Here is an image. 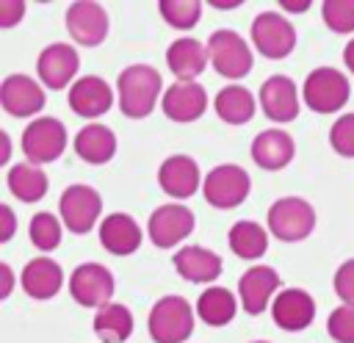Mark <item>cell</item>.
Listing matches in <instances>:
<instances>
[{"label": "cell", "mask_w": 354, "mask_h": 343, "mask_svg": "<svg viewBox=\"0 0 354 343\" xmlns=\"http://www.w3.org/2000/svg\"><path fill=\"white\" fill-rule=\"evenodd\" d=\"M238 296L221 285H210L196 299V315L207 326H227L238 313Z\"/></svg>", "instance_id": "f1b7e54d"}, {"label": "cell", "mask_w": 354, "mask_h": 343, "mask_svg": "<svg viewBox=\"0 0 354 343\" xmlns=\"http://www.w3.org/2000/svg\"><path fill=\"white\" fill-rule=\"evenodd\" d=\"M141 241H144V230L127 213H111L100 221V243L111 254H119V257L133 254L138 252Z\"/></svg>", "instance_id": "d4e9b609"}, {"label": "cell", "mask_w": 354, "mask_h": 343, "mask_svg": "<svg viewBox=\"0 0 354 343\" xmlns=\"http://www.w3.org/2000/svg\"><path fill=\"white\" fill-rule=\"evenodd\" d=\"M207 53H210L213 69L227 80L246 77L252 72V66H254V53H252L249 41L232 28L213 30L207 36Z\"/></svg>", "instance_id": "3957f363"}, {"label": "cell", "mask_w": 354, "mask_h": 343, "mask_svg": "<svg viewBox=\"0 0 354 343\" xmlns=\"http://www.w3.org/2000/svg\"><path fill=\"white\" fill-rule=\"evenodd\" d=\"M279 290H282V279H279L277 268L263 266V263L252 266L238 279V302H241L243 313H249V315L266 313V307L274 304Z\"/></svg>", "instance_id": "9a60e30c"}, {"label": "cell", "mask_w": 354, "mask_h": 343, "mask_svg": "<svg viewBox=\"0 0 354 343\" xmlns=\"http://www.w3.org/2000/svg\"><path fill=\"white\" fill-rule=\"evenodd\" d=\"M326 332L335 343H354V304H340L326 318Z\"/></svg>", "instance_id": "d590c367"}, {"label": "cell", "mask_w": 354, "mask_h": 343, "mask_svg": "<svg viewBox=\"0 0 354 343\" xmlns=\"http://www.w3.org/2000/svg\"><path fill=\"white\" fill-rule=\"evenodd\" d=\"M19 282H22V290L30 299L47 302L64 288V268H61L58 260L41 254V257H33V260L25 263V268L19 274Z\"/></svg>", "instance_id": "cb8c5ba5"}, {"label": "cell", "mask_w": 354, "mask_h": 343, "mask_svg": "<svg viewBox=\"0 0 354 343\" xmlns=\"http://www.w3.org/2000/svg\"><path fill=\"white\" fill-rule=\"evenodd\" d=\"M171 266L177 268V274L185 279V282H194V285H207L216 282L221 277V257L207 249V246H199V243H188L183 249H177L171 254Z\"/></svg>", "instance_id": "ffe728a7"}, {"label": "cell", "mask_w": 354, "mask_h": 343, "mask_svg": "<svg viewBox=\"0 0 354 343\" xmlns=\"http://www.w3.org/2000/svg\"><path fill=\"white\" fill-rule=\"evenodd\" d=\"M321 19L335 33H354V0H324Z\"/></svg>", "instance_id": "836d02e7"}, {"label": "cell", "mask_w": 354, "mask_h": 343, "mask_svg": "<svg viewBox=\"0 0 354 343\" xmlns=\"http://www.w3.org/2000/svg\"><path fill=\"white\" fill-rule=\"evenodd\" d=\"M113 290H116V279L111 268H105L102 263H94V260L80 263L69 274V296L80 307L100 310L113 302Z\"/></svg>", "instance_id": "30bf717a"}, {"label": "cell", "mask_w": 354, "mask_h": 343, "mask_svg": "<svg viewBox=\"0 0 354 343\" xmlns=\"http://www.w3.org/2000/svg\"><path fill=\"white\" fill-rule=\"evenodd\" d=\"M66 124L55 116H36L22 130V155L28 163L44 166L64 155L66 149Z\"/></svg>", "instance_id": "8992f818"}, {"label": "cell", "mask_w": 354, "mask_h": 343, "mask_svg": "<svg viewBox=\"0 0 354 343\" xmlns=\"http://www.w3.org/2000/svg\"><path fill=\"white\" fill-rule=\"evenodd\" d=\"M210 6L218 8V11H230V8H238L241 0H210Z\"/></svg>", "instance_id": "ee69618b"}, {"label": "cell", "mask_w": 354, "mask_h": 343, "mask_svg": "<svg viewBox=\"0 0 354 343\" xmlns=\"http://www.w3.org/2000/svg\"><path fill=\"white\" fill-rule=\"evenodd\" d=\"M227 243L230 249L243 257V260H257L266 254L268 249V230L260 224V221H252V219H241L230 227L227 232Z\"/></svg>", "instance_id": "4dcf8cb0"}, {"label": "cell", "mask_w": 354, "mask_h": 343, "mask_svg": "<svg viewBox=\"0 0 354 343\" xmlns=\"http://www.w3.org/2000/svg\"><path fill=\"white\" fill-rule=\"evenodd\" d=\"M160 111L171 122H194L207 111V91L199 80H174L163 91Z\"/></svg>", "instance_id": "ac0fdd59"}, {"label": "cell", "mask_w": 354, "mask_h": 343, "mask_svg": "<svg viewBox=\"0 0 354 343\" xmlns=\"http://www.w3.org/2000/svg\"><path fill=\"white\" fill-rule=\"evenodd\" d=\"M343 64H346V69L354 75V39H348L346 47H343Z\"/></svg>", "instance_id": "7bdbcfd3"}, {"label": "cell", "mask_w": 354, "mask_h": 343, "mask_svg": "<svg viewBox=\"0 0 354 343\" xmlns=\"http://www.w3.org/2000/svg\"><path fill=\"white\" fill-rule=\"evenodd\" d=\"M249 33H252L254 50L260 55L271 58V61L288 58L293 53V47H296V28L279 11H260L252 19Z\"/></svg>", "instance_id": "9c48e42d"}, {"label": "cell", "mask_w": 354, "mask_h": 343, "mask_svg": "<svg viewBox=\"0 0 354 343\" xmlns=\"http://www.w3.org/2000/svg\"><path fill=\"white\" fill-rule=\"evenodd\" d=\"M64 22H66V30H69L72 41H77L83 47L102 44L105 36H108V28H111V19H108L105 6H100L94 0L69 3L66 6V14H64Z\"/></svg>", "instance_id": "5bb4252c"}, {"label": "cell", "mask_w": 354, "mask_h": 343, "mask_svg": "<svg viewBox=\"0 0 354 343\" xmlns=\"http://www.w3.org/2000/svg\"><path fill=\"white\" fill-rule=\"evenodd\" d=\"M252 191V177L238 163H221L213 166L202 180V196L216 210H232L238 207Z\"/></svg>", "instance_id": "52a82bcc"}, {"label": "cell", "mask_w": 354, "mask_h": 343, "mask_svg": "<svg viewBox=\"0 0 354 343\" xmlns=\"http://www.w3.org/2000/svg\"><path fill=\"white\" fill-rule=\"evenodd\" d=\"M61 235H64V221L61 216L50 213V210H39L33 213L30 224H28V238L30 243L39 249V252H53L58 243H61Z\"/></svg>", "instance_id": "1f68e13d"}, {"label": "cell", "mask_w": 354, "mask_h": 343, "mask_svg": "<svg viewBox=\"0 0 354 343\" xmlns=\"http://www.w3.org/2000/svg\"><path fill=\"white\" fill-rule=\"evenodd\" d=\"M194 307L183 296H160L147 315V332L155 343H185L194 332Z\"/></svg>", "instance_id": "7a4b0ae2"}, {"label": "cell", "mask_w": 354, "mask_h": 343, "mask_svg": "<svg viewBox=\"0 0 354 343\" xmlns=\"http://www.w3.org/2000/svg\"><path fill=\"white\" fill-rule=\"evenodd\" d=\"M194 224H196V219H194L191 207H185L180 202H166L152 210V216L147 221V235L158 249H171L194 232Z\"/></svg>", "instance_id": "7c38bea8"}, {"label": "cell", "mask_w": 354, "mask_h": 343, "mask_svg": "<svg viewBox=\"0 0 354 343\" xmlns=\"http://www.w3.org/2000/svg\"><path fill=\"white\" fill-rule=\"evenodd\" d=\"M202 8L205 6L199 0H160L158 3L163 22L177 28V30H191L202 19Z\"/></svg>", "instance_id": "d6a6232c"}, {"label": "cell", "mask_w": 354, "mask_h": 343, "mask_svg": "<svg viewBox=\"0 0 354 343\" xmlns=\"http://www.w3.org/2000/svg\"><path fill=\"white\" fill-rule=\"evenodd\" d=\"M329 147L340 158H354V113H343L329 127Z\"/></svg>", "instance_id": "e575fe53"}, {"label": "cell", "mask_w": 354, "mask_h": 343, "mask_svg": "<svg viewBox=\"0 0 354 343\" xmlns=\"http://www.w3.org/2000/svg\"><path fill=\"white\" fill-rule=\"evenodd\" d=\"M100 213H102V196L97 188H91L86 183H72L61 191L58 216L69 232L86 235L100 221Z\"/></svg>", "instance_id": "ba28073f"}, {"label": "cell", "mask_w": 354, "mask_h": 343, "mask_svg": "<svg viewBox=\"0 0 354 343\" xmlns=\"http://www.w3.org/2000/svg\"><path fill=\"white\" fill-rule=\"evenodd\" d=\"M257 102L263 108V113L277 122V124H285V122H293L301 111V94H299V86L288 77V75H271L263 80L260 86V94H257Z\"/></svg>", "instance_id": "2e32d148"}, {"label": "cell", "mask_w": 354, "mask_h": 343, "mask_svg": "<svg viewBox=\"0 0 354 343\" xmlns=\"http://www.w3.org/2000/svg\"><path fill=\"white\" fill-rule=\"evenodd\" d=\"M252 343H268V340H252Z\"/></svg>", "instance_id": "f6af8a7d"}, {"label": "cell", "mask_w": 354, "mask_h": 343, "mask_svg": "<svg viewBox=\"0 0 354 343\" xmlns=\"http://www.w3.org/2000/svg\"><path fill=\"white\" fill-rule=\"evenodd\" d=\"M332 285H335V293L343 304H354V257H348L337 266Z\"/></svg>", "instance_id": "8d00e7d4"}, {"label": "cell", "mask_w": 354, "mask_h": 343, "mask_svg": "<svg viewBox=\"0 0 354 343\" xmlns=\"http://www.w3.org/2000/svg\"><path fill=\"white\" fill-rule=\"evenodd\" d=\"M14 290V268L8 263H0V299H8Z\"/></svg>", "instance_id": "ab89813d"}, {"label": "cell", "mask_w": 354, "mask_h": 343, "mask_svg": "<svg viewBox=\"0 0 354 343\" xmlns=\"http://www.w3.org/2000/svg\"><path fill=\"white\" fill-rule=\"evenodd\" d=\"M257 105L260 102L252 97V91L246 86H238V83L224 86L216 94V100H213V108H216L218 119L227 122V124H246V122H252Z\"/></svg>", "instance_id": "83f0119b"}, {"label": "cell", "mask_w": 354, "mask_h": 343, "mask_svg": "<svg viewBox=\"0 0 354 343\" xmlns=\"http://www.w3.org/2000/svg\"><path fill=\"white\" fill-rule=\"evenodd\" d=\"M11 160V138L6 130H0V163H8Z\"/></svg>", "instance_id": "b9f144b4"}, {"label": "cell", "mask_w": 354, "mask_h": 343, "mask_svg": "<svg viewBox=\"0 0 354 343\" xmlns=\"http://www.w3.org/2000/svg\"><path fill=\"white\" fill-rule=\"evenodd\" d=\"M271 318L285 332H301L315 321V299L304 288H282L271 304Z\"/></svg>", "instance_id": "d6986e66"}, {"label": "cell", "mask_w": 354, "mask_h": 343, "mask_svg": "<svg viewBox=\"0 0 354 343\" xmlns=\"http://www.w3.org/2000/svg\"><path fill=\"white\" fill-rule=\"evenodd\" d=\"M91 329L102 343H124L133 335V313L127 304L111 302L94 313Z\"/></svg>", "instance_id": "f546056e"}, {"label": "cell", "mask_w": 354, "mask_h": 343, "mask_svg": "<svg viewBox=\"0 0 354 343\" xmlns=\"http://www.w3.org/2000/svg\"><path fill=\"white\" fill-rule=\"evenodd\" d=\"M158 185L163 188V194L174 196V199H188L199 191L202 180H199V163L191 155H169L160 169H158Z\"/></svg>", "instance_id": "7402d4cb"}, {"label": "cell", "mask_w": 354, "mask_h": 343, "mask_svg": "<svg viewBox=\"0 0 354 343\" xmlns=\"http://www.w3.org/2000/svg\"><path fill=\"white\" fill-rule=\"evenodd\" d=\"M210 64L207 41L194 36H180L166 47V66L177 80H196Z\"/></svg>", "instance_id": "603a6c76"}, {"label": "cell", "mask_w": 354, "mask_h": 343, "mask_svg": "<svg viewBox=\"0 0 354 343\" xmlns=\"http://www.w3.org/2000/svg\"><path fill=\"white\" fill-rule=\"evenodd\" d=\"M249 155L252 160L266 169V172H279L285 169L293 155H296V141L290 133H285L282 127H268V130H260L249 147Z\"/></svg>", "instance_id": "44dd1931"}, {"label": "cell", "mask_w": 354, "mask_h": 343, "mask_svg": "<svg viewBox=\"0 0 354 343\" xmlns=\"http://www.w3.org/2000/svg\"><path fill=\"white\" fill-rule=\"evenodd\" d=\"M6 185L8 191L19 199V202H39L44 199L47 188H50V180H47V172L44 166H36V163H14L8 166V174H6Z\"/></svg>", "instance_id": "4316f807"}, {"label": "cell", "mask_w": 354, "mask_h": 343, "mask_svg": "<svg viewBox=\"0 0 354 343\" xmlns=\"http://www.w3.org/2000/svg\"><path fill=\"white\" fill-rule=\"evenodd\" d=\"M163 77L149 64H130L116 77V102L127 119H144L163 100Z\"/></svg>", "instance_id": "6da1fadb"}, {"label": "cell", "mask_w": 354, "mask_h": 343, "mask_svg": "<svg viewBox=\"0 0 354 343\" xmlns=\"http://www.w3.org/2000/svg\"><path fill=\"white\" fill-rule=\"evenodd\" d=\"M25 0H0V28H14L25 17Z\"/></svg>", "instance_id": "74e56055"}, {"label": "cell", "mask_w": 354, "mask_h": 343, "mask_svg": "<svg viewBox=\"0 0 354 343\" xmlns=\"http://www.w3.org/2000/svg\"><path fill=\"white\" fill-rule=\"evenodd\" d=\"M75 155L91 166H102L116 155V133L100 122L83 124L72 138Z\"/></svg>", "instance_id": "484cf974"}, {"label": "cell", "mask_w": 354, "mask_h": 343, "mask_svg": "<svg viewBox=\"0 0 354 343\" xmlns=\"http://www.w3.org/2000/svg\"><path fill=\"white\" fill-rule=\"evenodd\" d=\"M351 83L335 66H315L301 86V102L315 113H335L348 102Z\"/></svg>", "instance_id": "5b68a950"}, {"label": "cell", "mask_w": 354, "mask_h": 343, "mask_svg": "<svg viewBox=\"0 0 354 343\" xmlns=\"http://www.w3.org/2000/svg\"><path fill=\"white\" fill-rule=\"evenodd\" d=\"M279 8H285L288 14H301L304 8H310V0H279Z\"/></svg>", "instance_id": "60d3db41"}, {"label": "cell", "mask_w": 354, "mask_h": 343, "mask_svg": "<svg viewBox=\"0 0 354 343\" xmlns=\"http://www.w3.org/2000/svg\"><path fill=\"white\" fill-rule=\"evenodd\" d=\"M44 102H47V94H44V86L30 77V75H22V72H11L3 77L0 83V105L8 116H17V119H36L41 111H44Z\"/></svg>", "instance_id": "8fae6325"}, {"label": "cell", "mask_w": 354, "mask_h": 343, "mask_svg": "<svg viewBox=\"0 0 354 343\" xmlns=\"http://www.w3.org/2000/svg\"><path fill=\"white\" fill-rule=\"evenodd\" d=\"M66 100H69V108L72 113L83 116V119H97L102 113L111 111L113 100H116V91L111 89V83L100 75H83L77 77L69 91H66Z\"/></svg>", "instance_id": "e0dca14e"}, {"label": "cell", "mask_w": 354, "mask_h": 343, "mask_svg": "<svg viewBox=\"0 0 354 343\" xmlns=\"http://www.w3.org/2000/svg\"><path fill=\"white\" fill-rule=\"evenodd\" d=\"M80 69V55L72 44L66 41H53L47 44L39 58H36V75H39V83L50 91H61L66 86L75 83V75Z\"/></svg>", "instance_id": "4fadbf2b"}, {"label": "cell", "mask_w": 354, "mask_h": 343, "mask_svg": "<svg viewBox=\"0 0 354 343\" xmlns=\"http://www.w3.org/2000/svg\"><path fill=\"white\" fill-rule=\"evenodd\" d=\"M14 232H17V216L8 205H0V243L11 241Z\"/></svg>", "instance_id": "f35d334b"}, {"label": "cell", "mask_w": 354, "mask_h": 343, "mask_svg": "<svg viewBox=\"0 0 354 343\" xmlns=\"http://www.w3.org/2000/svg\"><path fill=\"white\" fill-rule=\"evenodd\" d=\"M268 232L285 243H299L315 230V207L304 196H279L268 207Z\"/></svg>", "instance_id": "277c9868"}]
</instances>
